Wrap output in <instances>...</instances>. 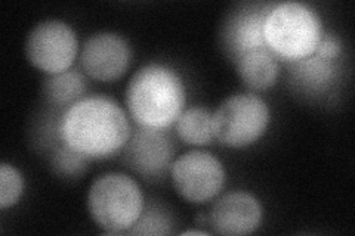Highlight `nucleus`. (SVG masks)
Listing matches in <instances>:
<instances>
[{
  "label": "nucleus",
  "mask_w": 355,
  "mask_h": 236,
  "mask_svg": "<svg viewBox=\"0 0 355 236\" xmlns=\"http://www.w3.org/2000/svg\"><path fill=\"white\" fill-rule=\"evenodd\" d=\"M24 190V181L14 165L3 163L0 165V208L6 210L15 206Z\"/></svg>",
  "instance_id": "f3484780"
},
{
  "label": "nucleus",
  "mask_w": 355,
  "mask_h": 236,
  "mask_svg": "<svg viewBox=\"0 0 355 236\" xmlns=\"http://www.w3.org/2000/svg\"><path fill=\"white\" fill-rule=\"evenodd\" d=\"M265 43L274 53L288 61L314 55L323 37V27L313 9L299 2L272 8L263 24Z\"/></svg>",
  "instance_id": "7ed1b4c3"
},
{
  "label": "nucleus",
  "mask_w": 355,
  "mask_h": 236,
  "mask_svg": "<svg viewBox=\"0 0 355 236\" xmlns=\"http://www.w3.org/2000/svg\"><path fill=\"white\" fill-rule=\"evenodd\" d=\"M262 207L248 192H231L210 208L207 223L219 235H249L261 226Z\"/></svg>",
  "instance_id": "9d476101"
},
{
  "label": "nucleus",
  "mask_w": 355,
  "mask_h": 236,
  "mask_svg": "<svg viewBox=\"0 0 355 236\" xmlns=\"http://www.w3.org/2000/svg\"><path fill=\"white\" fill-rule=\"evenodd\" d=\"M175 146L160 129L139 127L125 145L126 164L146 177H159L171 165Z\"/></svg>",
  "instance_id": "1a4fd4ad"
},
{
  "label": "nucleus",
  "mask_w": 355,
  "mask_h": 236,
  "mask_svg": "<svg viewBox=\"0 0 355 236\" xmlns=\"http://www.w3.org/2000/svg\"><path fill=\"white\" fill-rule=\"evenodd\" d=\"M130 235H166L171 233V221L159 211L141 215L139 220L128 230Z\"/></svg>",
  "instance_id": "a211bd4d"
},
{
  "label": "nucleus",
  "mask_w": 355,
  "mask_h": 236,
  "mask_svg": "<svg viewBox=\"0 0 355 236\" xmlns=\"http://www.w3.org/2000/svg\"><path fill=\"white\" fill-rule=\"evenodd\" d=\"M342 52L340 42L335 36H323L318 43V46L315 49V53L318 58L326 60V61H333L336 60L338 56Z\"/></svg>",
  "instance_id": "6ab92c4d"
},
{
  "label": "nucleus",
  "mask_w": 355,
  "mask_h": 236,
  "mask_svg": "<svg viewBox=\"0 0 355 236\" xmlns=\"http://www.w3.org/2000/svg\"><path fill=\"white\" fill-rule=\"evenodd\" d=\"M87 208L99 228L110 233L128 232L142 215L144 198L130 176L108 173L89 189Z\"/></svg>",
  "instance_id": "20e7f679"
},
{
  "label": "nucleus",
  "mask_w": 355,
  "mask_h": 236,
  "mask_svg": "<svg viewBox=\"0 0 355 236\" xmlns=\"http://www.w3.org/2000/svg\"><path fill=\"white\" fill-rule=\"evenodd\" d=\"M58 136L89 160H103L125 148L130 138L126 112L104 96H89L69 107L60 118Z\"/></svg>",
  "instance_id": "f257e3e1"
},
{
  "label": "nucleus",
  "mask_w": 355,
  "mask_h": 236,
  "mask_svg": "<svg viewBox=\"0 0 355 236\" xmlns=\"http://www.w3.org/2000/svg\"><path fill=\"white\" fill-rule=\"evenodd\" d=\"M86 80L79 71H64L49 75L43 82V96L53 107L69 108L83 99Z\"/></svg>",
  "instance_id": "4468645a"
},
{
  "label": "nucleus",
  "mask_w": 355,
  "mask_h": 236,
  "mask_svg": "<svg viewBox=\"0 0 355 236\" xmlns=\"http://www.w3.org/2000/svg\"><path fill=\"white\" fill-rule=\"evenodd\" d=\"M182 235H207V233L202 232V230H187Z\"/></svg>",
  "instance_id": "aec40b11"
},
{
  "label": "nucleus",
  "mask_w": 355,
  "mask_h": 236,
  "mask_svg": "<svg viewBox=\"0 0 355 236\" xmlns=\"http://www.w3.org/2000/svg\"><path fill=\"white\" fill-rule=\"evenodd\" d=\"M171 173L176 192L193 204L214 199L225 182V170L220 161L203 151L181 155L172 164Z\"/></svg>",
  "instance_id": "0eeeda50"
},
{
  "label": "nucleus",
  "mask_w": 355,
  "mask_h": 236,
  "mask_svg": "<svg viewBox=\"0 0 355 236\" xmlns=\"http://www.w3.org/2000/svg\"><path fill=\"white\" fill-rule=\"evenodd\" d=\"M291 74L295 83L305 92H323L333 83L336 77V69L331 61L321 60L315 55L308 58L293 61Z\"/></svg>",
  "instance_id": "ddd939ff"
},
{
  "label": "nucleus",
  "mask_w": 355,
  "mask_h": 236,
  "mask_svg": "<svg viewBox=\"0 0 355 236\" xmlns=\"http://www.w3.org/2000/svg\"><path fill=\"white\" fill-rule=\"evenodd\" d=\"M270 125V109L254 95H234L212 116L214 138L230 148H244L257 142Z\"/></svg>",
  "instance_id": "39448f33"
},
{
  "label": "nucleus",
  "mask_w": 355,
  "mask_h": 236,
  "mask_svg": "<svg viewBox=\"0 0 355 236\" xmlns=\"http://www.w3.org/2000/svg\"><path fill=\"white\" fill-rule=\"evenodd\" d=\"M128 42L114 33H98L89 37L80 52L83 71L99 82H113L123 75L130 64Z\"/></svg>",
  "instance_id": "6e6552de"
},
{
  "label": "nucleus",
  "mask_w": 355,
  "mask_h": 236,
  "mask_svg": "<svg viewBox=\"0 0 355 236\" xmlns=\"http://www.w3.org/2000/svg\"><path fill=\"white\" fill-rule=\"evenodd\" d=\"M176 133L188 145H209L214 139L212 114L207 109L197 107L182 111L176 120Z\"/></svg>",
  "instance_id": "2eb2a0df"
},
{
  "label": "nucleus",
  "mask_w": 355,
  "mask_h": 236,
  "mask_svg": "<svg viewBox=\"0 0 355 236\" xmlns=\"http://www.w3.org/2000/svg\"><path fill=\"white\" fill-rule=\"evenodd\" d=\"M268 12H248L239 15L227 33L228 46L232 55L237 56L266 46L263 24Z\"/></svg>",
  "instance_id": "f8f14e48"
},
{
  "label": "nucleus",
  "mask_w": 355,
  "mask_h": 236,
  "mask_svg": "<svg viewBox=\"0 0 355 236\" xmlns=\"http://www.w3.org/2000/svg\"><path fill=\"white\" fill-rule=\"evenodd\" d=\"M126 105L139 127L160 130L171 127L185 107L181 77L162 64L142 66L126 87Z\"/></svg>",
  "instance_id": "f03ea898"
},
{
  "label": "nucleus",
  "mask_w": 355,
  "mask_h": 236,
  "mask_svg": "<svg viewBox=\"0 0 355 236\" xmlns=\"http://www.w3.org/2000/svg\"><path fill=\"white\" fill-rule=\"evenodd\" d=\"M79 43L74 30L60 19L39 22L28 33L26 55L33 66L49 75L64 73L73 65Z\"/></svg>",
  "instance_id": "423d86ee"
},
{
  "label": "nucleus",
  "mask_w": 355,
  "mask_h": 236,
  "mask_svg": "<svg viewBox=\"0 0 355 236\" xmlns=\"http://www.w3.org/2000/svg\"><path fill=\"white\" fill-rule=\"evenodd\" d=\"M87 160L89 158H86V156L73 151L65 143L61 142L60 145L55 146L51 163L53 172L58 176L77 177L85 173L87 167Z\"/></svg>",
  "instance_id": "dca6fc26"
},
{
  "label": "nucleus",
  "mask_w": 355,
  "mask_h": 236,
  "mask_svg": "<svg viewBox=\"0 0 355 236\" xmlns=\"http://www.w3.org/2000/svg\"><path fill=\"white\" fill-rule=\"evenodd\" d=\"M237 70L241 80L253 91H266L279 77V62L268 49H254L241 55Z\"/></svg>",
  "instance_id": "9b49d317"
}]
</instances>
